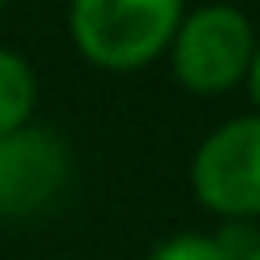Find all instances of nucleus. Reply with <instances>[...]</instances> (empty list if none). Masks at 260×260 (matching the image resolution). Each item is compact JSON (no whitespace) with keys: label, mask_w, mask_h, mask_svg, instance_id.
Here are the masks:
<instances>
[{"label":"nucleus","mask_w":260,"mask_h":260,"mask_svg":"<svg viewBox=\"0 0 260 260\" xmlns=\"http://www.w3.org/2000/svg\"><path fill=\"white\" fill-rule=\"evenodd\" d=\"M150 260H232V256L219 248V240H215V236L183 232V236L162 240V244L150 252Z\"/></svg>","instance_id":"423d86ee"},{"label":"nucleus","mask_w":260,"mask_h":260,"mask_svg":"<svg viewBox=\"0 0 260 260\" xmlns=\"http://www.w3.org/2000/svg\"><path fill=\"white\" fill-rule=\"evenodd\" d=\"M4 4H8V0H0V8H4Z\"/></svg>","instance_id":"1a4fd4ad"},{"label":"nucleus","mask_w":260,"mask_h":260,"mask_svg":"<svg viewBox=\"0 0 260 260\" xmlns=\"http://www.w3.org/2000/svg\"><path fill=\"white\" fill-rule=\"evenodd\" d=\"M191 183L203 207L244 223L260 215V114L215 126L191 162Z\"/></svg>","instance_id":"7ed1b4c3"},{"label":"nucleus","mask_w":260,"mask_h":260,"mask_svg":"<svg viewBox=\"0 0 260 260\" xmlns=\"http://www.w3.org/2000/svg\"><path fill=\"white\" fill-rule=\"evenodd\" d=\"M32 106H37V77H32V65L12 53V49H0V138L28 126L32 118Z\"/></svg>","instance_id":"39448f33"},{"label":"nucleus","mask_w":260,"mask_h":260,"mask_svg":"<svg viewBox=\"0 0 260 260\" xmlns=\"http://www.w3.org/2000/svg\"><path fill=\"white\" fill-rule=\"evenodd\" d=\"M248 89H252V102L260 106V45H256V57L248 65Z\"/></svg>","instance_id":"0eeeda50"},{"label":"nucleus","mask_w":260,"mask_h":260,"mask_svg":"<svg viewBox=\"0 0 260 260\" xmlns=\"http://www.w3.org/2000/svg\"><path fill=\"white\" fill-rule=\"evenodd\" d=\"M183 20V0H69V32L85 61L126 73L150 65Z\"/></svg>","instance_id":"f257e3e1"},{"label":"nucleus","mask_w":260,"mask_h":260,"mask_svg":"<svg viewBox=\"0 0 260 260\" xmlns=\"http://www.w3.org/2000/svg\"><path fill=\"white\" fill-rule=\"evenodd\" d=\"M252 57H256L252 20L232 4H203L187 12L171 37L175 77L191 93L232 89L240 77H248Z\"/></svg>","instance_id":"f03ea898"},{"label":"nucleus","mask_w":260,"mask_h":260,"mask_svg":"<svg viewBox=\"0 0 260 260\" xmlns=\"http://www.w3.org/2000/svg\"><path fill=\"white\" fill-rule=\"evenodd\" d=\"M244 260H260V244H256V248H252V252H248Z\"/></svg>","instance_id":"6e6552de"},{"label":"nucleus","mask_w":260,"mask_h":260,"mask_svg":"<svg viewBox=\"0 0 260 260\" xmlns=\"http://www.w3.org/2000/svg\"><path fill=\"white\" fill-rule=\"evenodd\" d=\"M69 146L53 130L20 126L0 138V215L45 211L69 183Z\"/></svg>","instance_id":"20e7f679"}]
</instances>
